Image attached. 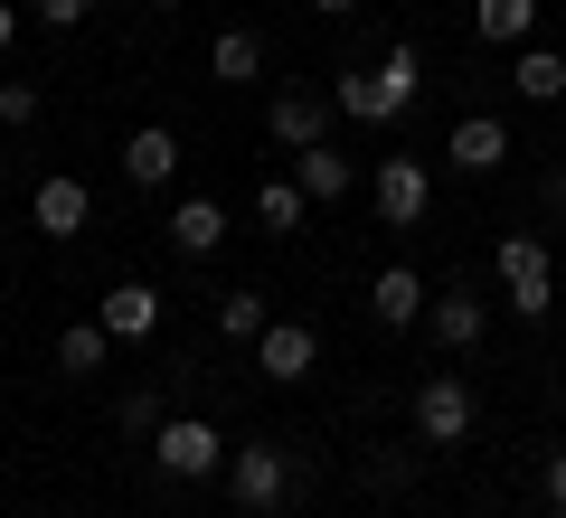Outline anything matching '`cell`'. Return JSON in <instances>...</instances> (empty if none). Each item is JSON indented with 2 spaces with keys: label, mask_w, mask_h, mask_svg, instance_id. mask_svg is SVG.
Segmentation results:
<instances>
[{
  "label": "cell",
  "mask_w": 566,
  "mask_h": 518,
  "mask_svg": "<svg viewBox=\"0 0 566 518\" xmlns=\"http://www.w3.org/2000/svg\"><path fill=\"white\" fill-rule=\"evenodd\" d=\"M416 95H424V57L416 47H387L378 66H349V76L331 85V104H340L349 123H397Z\"/></svg>",
  "instance_id": "obj_1"
},
{
  "label": "cell",
  "mask_w": 566,
  "mask_h": 518,
  "mask_svg": "<svg viewBox=\"0 0 566 518\" xmlns=\"http://www.w3.org/2000/svg\"><path fill=\"white\" fill-rule=\"evenodd\" d=\"M104 359H114V330H104V320H66L57 330V368L66 378H104Z\"/></svg>",
  "instance_id": "obj_17"
},
{
  "label": "cell",
  "mask_w": 566,
  "mask_h": 518,
  "mask_svg": "<svg viewBox=\"0 0 566 518\" xmlns=\"http://www.w3.org/2000/svg\"><path fill=\"white\" fill-rule=\"evenodd\" d=\"M0 123H10V133H20V123H39V85L0 76Z\"/></svg>",
  "instance_id": "obj_23"
},
{
  "label": "cell",
  "mask_w": 566,
  "mask_h": 518,
  "mask_svg": "<svg viewBox=\"0 0 566 518\" xmlns=\"http://www.w3.org/2000/svg\"><path fill=\"white\" fill-rule=\"evenodd\" d=\"M264 330H274V302H264V293H227V302H218V339H237V349H255Z\"/></svg>",
  "instance_id": "obj_22"
},
{
  "label": "cell",
  "mask_w": 566,
  "mask_h": 518,
  "mask_svg": "<svg viewBox=\"0 0 566 518\" xmlns=\"http://www.w3.org/2000/svg\"><path fill=\"white\" fill-rule=\"evenodd\" d=\"M151 10H189V0H151Z\"/></svg>",
  "instance_id": "obj_31"
},
{
  "label": "cell",
  "mask_w": 566,
  "mask_h": 518,
  "mask_svg": "<svg viewBox=\"0 0 566 518\" xmlns=\"http://www.w3.org/2000/svg\"><path fill=\"white\" fill-rule=\"evenodd\" d=\"M368 518H387V509H368Z\"/></svg>",
  "instance_id": "obj_33"
},
{
  "label": "cell",
  "mask_w": 566,
  "mask_h": 518,
  "mask_svg": "<svg viewBox=\"0 0 566 518\" xmlns=\"http://www.w3.org/2000/svg\"><path fill=\"white\" fill-rule=\"evenodd\" d=\"M547 509H566V453H547Z\"/></svg>",
  "instance_id": "obj_27"
},
{
  "label": "cell",
  "mask_w": 566,
  "mask_h": 518,
  "mask_svg": "<svg viewBox=\"0 0 566 518\" xmlns=\"http://www.w3.org/2000/svg\"><path fill=\"white\" fill-rule=\"evenodd\" d=\"M312 10H322V20H340V10H359V0H312Z\"/></svg>",
  "instance_id": "obj_30"
},
{
  "label": "cell",
  "mask_w": 566,
  "mask_h": 518,
  "mask_svg": "<svg viewBox=\"0 0 566 518\" xmlns=\"http://www.w3.org/2000/svg\"><path fill=\"white\" fill-rule=\"evenodd\" d=\"M528 29H538V0H472V39H491V47H520Z\"/></svg>",
  "instance_id": "obj_19"
},
{
  "label": "cell",
  "mask_w": 566,
  "mask_h": 518,
  "mask_svg": "<svg viewBox=\"0 0 566 518\" xmlns=\"http://www.w3.org/2000/svg\"><path fill=\"white\" fill-rule=\"evenodd\" d=\"M424 330L444 339V349H482V330H491V311L472 293H444V302H424Z\"/></svg>",
  "instance_id": "obj_14"
},
{
  "label": "cell",
  "mask_w": 566,
  "mask_h": 518,
  "mask_svg": "<svg viewBox=\"0 0 566 518\" xmlns=\"http://www.w3.org/2000/svg\"><path fill=\"white\" fill-rule=\"evenodd\" d=\"M312 368H322V330H303V320H274V330L255 339V378H274V387H303Z\"/></svg>",
  "instance_id": "obj_7"
},
{
  "label": "cell",
  "mask_w": 566,
  "mask_h": 518,
  "mask_svg": "<svg viewBox=\"0 0 566 518\" xmlns=\"http://www.w3.org/2000/svg\"><path fill=\"white\" fill-rule=\"evenodd\" d=\"M303 218H312V189L303 180H264L255 189V226H264V236H303Z\"/></svg>",
  "instance_id": "obj_18"
},
{
  "label": "cell",
  "mask_w": 566,
  "mask_h": 518,
  "mask_svg": "<svg viewBox=\"0 0 566 518\" xmlns=\"http://www.w3.org/2000/svg\"><path fill=\"white\" fill-rule=\"evenodd\" d=\"M510 95L520 104H557L566 95V57L557 47H520V57H510Z\"/></svg>",
  "instance_id": "obj_16"
},
{
  "label": "cell",
  "mask_w": 566,
  "mask_h": 518,
  "mask_svg": "<svg viewBox=\"0 0 566 518\" xmlns=\"http://www.w3.org/2000/svg\"><path fill=\"white\" fill-rule=\"evenodd\" d=\"M368 199H378V218H387V226H416V218H424V199H434V180H424V160L387 151V160H378V180H368Z\"/></svg>",
  "instance_id": "obj_8"
},
{
  "label": "cell",
  "mask_w": 566,
  "mask_h": 518,
  "mask_svg": "<svg viewBox=\"0 0 566 518\" xmlns=\"http://www.w3.org/2000/svg\"><path fill=\"white\" fill-rule=\"evenodd\" d=\"M10 29H20V0H0V47H10Z\"/></svg>",
  "instance_id": "obj_29"
},
{
  "label": "cell",
  "mask_w": 566,
  "mask_h": 518,
  "mask_svg": "<svg viewBox=\"0 0 566 518\" xmlns=\"http://www.w3.org/2000/svg\"><path fill=\"white\" fill-rule=\"evenodd\" d=\"M123 424H133V434H161V397H151V387H133V397H123Z\"/></svg>",
  "instance_id": "obj_25"
},
{
  "label": "cell",
  "mask_w": 566,
  "mask_h": 518,
  "mask_svg": "<svg viewBox=\"0 0 566 518\" xmlns=\"http://www.w3.org/2000/svg\"><path fill=\"white\" fill-rule=\"evenodd\" d=\"M424 302H434V293H424V274H416V264H387V274L368 283V320H387V330H416V320H424Z\"/></svg>",
  "instance_id": "obj_10"
},
{
  "label": "cell",
  "mask_w": 566,
  "mask_h": 518,
  "mask_svg": "<svg viewBox=\"0 0 566 518\" xmlns=\"http://www.w3.org/2000/svg\"><path fill=\"white\" fill-rule=\"evenodd\" d=\"M85 218H95V199H85V180H39V199H29V226H39L48 245L85 236Z\"/></svg>",
  "instance_id": "obj_9"
},
{
  "label": "cell",
  "mask_w": 566,
  "mask_h": 518,
  "mask_svg": "<svg viewBox=\"0 0 566 518\" xmlns=\"http://www.w3.org/2000/svg\"><path fill=\"white\" fill-rule=\"evenodd\" d=\"M472 415H482V397H472V378H424V387H416V434L434 443V453H453V443H472Z\"/></svg>",
  "instance_id": "obj_5"
},
{
  "label": "cell",
  "mask_w": 566,
  "mask_h": 518,
  "mask_svg": "<svg viewBox=\"0 0 566 518\" xmlns=\"http://www.w3.org/2000/svg\"><path fill=\"white\" fill-rule=\"evenodd\" d=\"M151 453H161L170 480H227V434L208 415H170L161 434H151Z\"/></svg>",
  "instance_id": "obj_4"
},
{
  "label": "cell",
  "mask_w": 566,
  "mask_h": 518,
  "mask_svg": "<svg viewBox=\"0 0 566 518\" xmlns=\"http://www.w3.org/2000/svg\"><path fill=\"white\" fill-rule=\"evenodd\" d=\"M85 10H95V0H29V20H39V29H85Z\"/></svg>",
  "instance_id": "obj_24"
},
{
  "label": "cell",
  "mask_w": 566,
  "mask_h": 518,
  "mask_svg": "<svg viewBox=\"0 0 566 518\" xmlns=\"http://www.w3.org/2000/svg\"><path fill=\"white\" fill-rule=\"evenodd\" d=\"M264 133H274L283 151H312V141H322V104L312 95H274L264 104Z\"/></svg>",
  "instance_id": "obj_20"
},
{
  "label": "cell",
  "mask_w": 566,
  "mask_h": 518,
  "mask_svg": "<svg viewBox=\"0 0 566 518\" xmlns=\"http://www.w3.org/2000/svg\"><path fill=\"white\" fill-rule=\"evenodd\" d=\"M293 180L312 189V199H349V189H359V170H349V151H331V141H312V151H293Z\"/></svg>",
  "instance_id": "obj_13"
},
{
  "label": "cell",
  "mask_w": 566,
  "mask_h": 518,
  "mask_svg": "<svg viewBox=\"0 0 566 518\" xmlns=\"http://www.w3.org/2000/svg\"><path fill=\"white\" fill-rule=\"evenodd\" d=\"M95 320H104L114 339H151V330H161V293H151V283H114Z\"/></svg>",
  "instance_id": "obj_12"
},
{
  "label": "cell",
  "mask_w": 566,
  "mask_h": 518,
  "mask_svg": "<svg viewBox=\"0 0 566 518\" xmlns=\"http://www.w3.org/2000/svg\"><path fill=\"white\" fill-rule=\"evenodd\" d=\"M501 293L520 320H547V302H557V264H547V236H501Z\"/></svg>",
  "instance_id": "obj_3"
},
{
  "label": "cell",
  "mask_w": 566,
  "mask_h": 518,
  "mask_svg": "<svg viewBox=\"0 0 566 518\" xmlns=\"http://www.w3.org/2000/svg\"><path fill=\"white\" fill-rule=\"evenodd\" d=\"M406 472H416L406 453H378V462H368V490H406Z\"/></svg>",
  "instance_id": "obj_26"
},
{
  "label": "cell",
  "mask_w": 566,
  "mask_h": 518,
  "mask_svg": "<svg viewBox=\"0 0 566 518\" xmlns=\"http://www.w3.org/2000/svg\"><path fill=\"white\" fill-rule=\"evenodd\" d=\"M444 160L463 170V180H491V170H510V123L501 114H463L444 133Z\"/></svg>",
  "instance_id": "obj_6"
},
{
  "label": "cell",
  "mask_w": 566,
  "mask_h": 518,
  "mask_svg": "<svg viewBox=\"0 0 566 518\" xmlns=\"http://www.w3.org/2000/svg\"><path fill=\"white\" fill-rule=\"evenodd\" d=\"M227 499H237L245 518H274L283 499H293V453H283V443H245V453H227Z\"/></svg>",
  "instance_id": "obj_2"
},
{
  "label": "cell",
  "mask_w": 566,
  "mask_h": 518,
  "mask_svg": "<svg viewBox=\"0 0 566 518\" xmlns=\"http://www.w3.org/2000/svg\"><path fill=\"white\" fill-rule=\"evenodd\" d=\"M170 245H180V255H218L227 245V208L218 199H180L170 208Z\"/></svg>",
  "instance_id": "obj_15"
},
{
  "label": "cell",
  "mask_w": 566,
  "mask_h": 518,
  "mask_svg": "<svg viewBox=\"0 0 566 518\" xmlns=\"http://www.w3.org/2000/svg\"><path fill=\"white\" fill-rule=\"evenodd\" d=\"M170 170H180V133H170V123H142V133L123 141V180L133 189H170Z\"/></svg>",
  "instance_id": "obj_11"
},
{
  "label": "cell",
  "mask_w": 566,
  "mask_h": 518,
  "mask_svg": "<svg viewBox=\"0 0 566 518\" xmlns=\"http://www.w3.org/2000/svg\"><path fill=\"white\" fill-rule=\"evenodd\" d=\"M538 199H547V208L566 218V170H547V180H538Z\"/></svg>",
  "instance_id": "obj_28"
},
{
  "label": "cell",
  "mask_w": 566,
  "mask_h": 518,
  "mask_svg": "<svg viewBox=\"0 0 566 518\" xmlns=\"http://www.w3.org/2000/svg\"><path fill=\"white\" fill-rule=\"evenodd\" d=\"M208 76H218V85H255V76H264V47H255V29H227V39L208 47Z\"/></svg>",
  "instance_id": "obj_21"
},
{
  "label": "cell",
  "mask_w": 566,
  "mask_h": 518,
  "mask_svg": "<svg viewBox=\"0 0 566 518\" xmlns=\"http://www.w3.org/2000/svg\"><path fill=\"white\" fill-rule=\"evenodd\" d=\"M547 518H566V509H547Z\"/></svg>",
  "instance_id": "obj_32"
}]
</instances>
